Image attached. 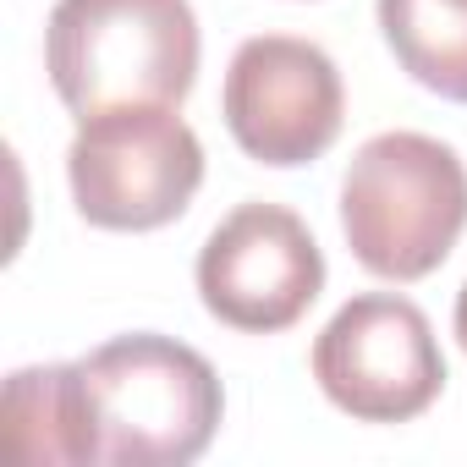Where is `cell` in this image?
<instances>
[{"label": "cell", "instance_id": "cell-10", "mask_svg": "<svg viewBox=\"0 0 467 467\" xmlns=\"http://www.w3.org/2000/svg\"><path fill=\"white\" fill-rule=\"evenodd\" d=\"M456 341H462V352H467V286L456 292Z\"/></svg>", "mask_w": 467, "mask_h": 467}, {"label": "cell", "instance_id": "cell-4", "mask_svg": "<svg viewBox=\"0 0 467 467\" xmlns=\"http://www.w3.org/2000/svg\"><path fill=\"white\" fill-rule=\"evenodd\" d=\"M78 214L99 231H160L203 187V143L176 105L88 116L67 149Z\"/></svg>", "mask_w": 467, "mask_h": 467}, {"label": "cell", "instance_id": "cell-1", "mask_svg": "<svg viewBox=\"0 0 467 467\" xmlns=\"http://www.w3.org/2000/svg\"><path fill=\"white\" fill-rule=\"evenodd\" d=\"M83 467H187L209 451L225 390L203 352L138 330L72 363Z\"/></svg>", "mask_w": 467, "mask_h": 467}, {"label": "cell", "instance_id": "cell-7", "mask_svg": "<svg viewBox=\"0 0 467 467\" xmlns=\"http://www.w3.org/2000/svg\"><path fill=\"white\" fill-rule=\"evenodd\" d=\"M220 110L243 154H254L259 165L292 171L319 160L341 138L347 88L336 61L319 45L292 34H259L231 56Z\"/></svg>", "mask_w": 467, "mask_h": 467}, {"label": "cell", "instance_id": "cell-9", "mask_svg": "<svg viewBox=\"0 0 467 467\" xmlns=\"http://www.w3.org/2000/svg\"><path fill=\"white\" fill-rule=\"evenodd\" d=\"M6 451L34 467H83L72 363L17 368L6 379Z\"/></svg>", "mask_w": 467, "mask_h": 467}, {"label": "cell", "instance_id": "cell-2", "mask_svg": "<svg viewBox=\"0 0 467 467\" xmlns=\"http://www.w3.org/2000/svg\"><path fill=\"white\" fill-rule=\"evenodd\" d=\"M45 72L78 121L182 105L198 78V17L187 0H56Z\"/></svg>", "mask_w": 467, "mask_h": 467}, {"label": "cell", "instance_id": "cell-6", "mask_svg": "<svg viewBox=\"0 0 467 467\" xmlns=\"http://www.w3.org/2000/svg\"><path fill=\"white\" fill-rule=\"evenodd\" d=\"M325 292V254L303 214L281 203H237L198 254V297L203 308L243 330L275 336L292 330Z\"/></svg>", "mask_w": 467, "mask_h": 467}, {"label": "cell", "instance_id": "cell-8", "mask_svg": "<svg viewBox=\"0 0 467 467\" xmlns=\"http://www.w3.org/2000/svg\"><path fill=\"white\" fill-rule=\"evenodd\" d=\"M379 28L412 83L467 105V0H379Z\"/></svg>", "mask_w": 467, "mask_h": 467}, {"label": "cell", "instance_id": "cell-5", "mask_svg": "<svg viewBox=\"0 0 467 467\" xmlns=\"http://www.w3.org/2000/svg\"><path fill=\"white\" fill-rule=\"evenodd\" d=\"M314 379L358 423H407L440 401L445 358L412 297L363 292L319 330Z\"/></svg>", "mask_w": 467, "mask_h": 467}, {"label": "cell", "instance_id": "cell-3", "mask_svg": "<svg viewBox=\"0 0 467 467\" xmlns=\"http://www.w3.org/2000/svg\"><path fill=\"white\" fill-rule=\"evenodd\" d=\"M467 225V165L429 132L368 138L341 182V231L379 281L434 275Z\"/></svg>", "mask_w": 467, "mask_h": 467}]
</instances>
